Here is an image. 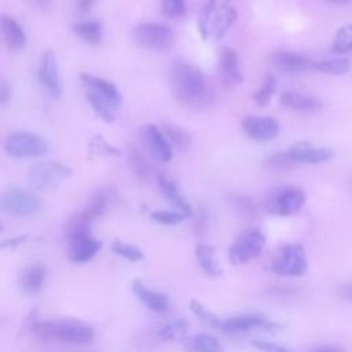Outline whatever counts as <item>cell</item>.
Listing matches in <instances>:
<instances>
[{"label": "cell", "instance_id": "cell-29", "mask_svg": "<svg viewBox=\"0 0 352 352\" xmlns=\"http://www.w3.org/2000/svg\"><path fill=\"white\" fill-rule=\"evenodd\" d=\"M188 329L190 323L183 318H177L161 326L158 329V337L164 341H177L187 336Z\"/></svg>", "mask_w": 352, "mask_h": 352}, {"label": "cell", "instance_id": "cell-26", "mask_svg": "<svg viewBox=\"0 0 352 352\" xmlns=\"http://www.w3.org/2000/svg\"><path fill=\"white\" fill-rule=\"evenodd\" d=\"M80 78H81V81L85 84L87 88L95 89V91H98V92H100V94L109 96V98H110L111 100H114L116 103L121 104V95H120V91L117 89V87H116L113 82H110V81H107V80H104V78H102V77H96V76H94V74H89V73H82V74L80 76Z\"/></svg>", "mask_w": 352, "mask_h": 352}, {"label": "cell", "instance_id": "cell-20", "mask_svg": "<svg viewBox=\"0 0 352 352\" xmlns=\"http://www.w3.org/2000/svg\"><path fill=\"white\" fill-rule=\"evenodd\" d=\"M271 63L275 69L283 73H298L312 67V62H309L305 56L289 51H276L271 56Z\"/></svg>", "mask_w": 352, "mask_h": 352}, {"label": "cell", "instance_id": "cell-12", "mask_svg": "<svg viewBox=\"0 0 352 352\" xmlns=\"http://www.w3.org/2000/svg\"><path fill=\"white\" fill-rule=\"evenodd\" d=\"M285 327V324L278 322H271L260 315H236L231 318L221 319L219 330L223 331H249L261 330L267 333H275Z\"/></svg>", "mask_w": 352, "mask_h": 352}, {"label": "cell", "instance_id": "cell-43", "mask_svg": "<svg viewBox=\"0 0 352 352\" xmlns=\"http://www.w3.org/2000/svg\"><path fill=\"white\" fill-rule=\"evenodd\" d=\"M28 239V236H16V238H11V239H6L1 242V248L3 249H14L22 243H25Z\"/></svg>", "mask_w": 352, "mask_h": 352}, {"label": "cell", "instance_id": "cell-11", "mask_svg": "<svg viewBox=\"0 0 352 352\" xmlns=\"http://www.w3.org/2000/svg\"><path fill=\"white\" fill-rule=\"evenodd\" d=\"M0 205L3 212L16 217H25L34 214L40 209V199L33 192L10 188L1 195Z\"/></svg>", "mask_w": 352, "mask_h": 352}, {"label": "cell", "instance_id": "cell-39", "mask_svg": "<svg viewBox=\"0 0 352 352\" xmlns=\"http://www.w3.org/2000/svg\"><path fill=\"white\" fill-rule=\"evenodd\" d=\"M129 162H131V166L133 169V172L142 177V179H146L150 173V168H148V164L144 161V158L142 157V154L135 148L132 147L131 151H129Z\"/></svg>", "mask_w": 352, "mask_h": 352}, {"label": "cell", "instance_id": "cell-15", "mask_svg": "<svg viewBox=\"0 0 352 352\" xmlns=\"http://www.w3.org/2000/svg\"><path fill=\"white\" fill-rule=\"evenodd\" d=\"M142 139L146 146V148L150 151L153 157H155L158 161L168 162L173 153L170 142L168 140L164 131H161L157 125L148 124L142 129Z\"/></svg>", "mask_w": 352, "mask_h": 352}, {"label": "cell", "instance_id": "cell-25", "mask_svg": "<svg viewBox=\"0 0 352 352\" xmlns=\"http://www.w3.org/2000/svg\"><path fill=\"white\" fill-rule=\"evenodd\" d=\"M195 258L201 267V270L209 276H220L223 274V268L216 260V250L212 245L198 243L195 246Z\"/></svg>", "mask_w": 352, "mask_h": 352}, {"label": "cell", "instance_id": "cell-27", "mask_svg": "<svg viewBox=\"0 0 352 352\" xmlns=\"http://www.w3.org/2000/svg\"><path fill=\"white\" fill-rule=\"evenodd\" d=\"M111 195L113 192L110 190H99L96 194L92 195V198L89 199V202L87 204V206L80 212L82 216H85L89 220H94L95 217L103 214L110 202H111Z\"/></svg>", "mask_w": 352, "mask_h": 352}, {"label": "cell", "instance_id": "cell-32", "mask_svg": "<svg viewBox=\"0 0 352 352\" xmlns=\"http://www.w3.org/2000/svg\"><path fill=\"white\" fill-rule=\"evenodd\" d=\"M312 69L326 73V74H345L349 70L348 59H327L312 62Z\"/></svg>", "mask_w": 352, "mask_h": 352}, {"label": "cell", "instance_id": "cell-8", "mask_svg": "<svg viewBox=\"0 0 352 352\" xmlns=\"http://www.w3.org/2000/svg\"><path fill=\"white\" fill-rule=\"evenodd\" d=\"M48 144L37 133L26 131H15L10 133L4 142V150L8 155L15 158L40 157L47 153Z\"/></svg>", "mask_w": 352, "mask_h": 352}, {"label": "cell", "instance_id": "cell-47", "mask_svg": "<svg viewBox=\"0 0 352 352\" xmlns=\"http://www.w3.org/2000/svg\"><path fill=\"white\" fill-rule=\"evenodd\" d=\"M311 352H344V351L337 348V346H320V348H316Z\"/></svg>", "mask_w": 352, "mask_h": 352}, {"label": "cell", "instance_id": "cell-34", "mask_svg": "<svg viewBox=\"0 0 352 352\" xmlns=\"http://www.w3.org/2000/svg\"><path fill=\"white\" fill-rule=\"evenodd\" d=\"M275 91H276V78H275V76L268 74V76L264 78L261 87H260V88L257 89V92L254 94V102H256V104H257L258 107H265V106L271 102V99H272Z\"/></svg>", "mask_w": 352, "mask_h": 352}, {"label": "cell", "instance_id": "cell-9", "mask_svg": "<svg viewBox=\"0 0 352 352\" xmlns=\"http://www.w3.org/2000/svg\"><path fill=\"white\" fill-rule=\"evenodd\" d=\"M133 41L146 50L164 51L172 47L175 34L170 28L161 23H140L133 29Z\"/></svg>", "mask_w": 352, "mask_h": 352}, {"label": "cell", "instance_id": "cell-33", "mask_svg": "<svg viewBox=\"0 0 352 352\" xmlns=\"http://www.w3.org/2000/svg\"><path fill=\"white\" fill-rule=\"evenodd\" d=\"M111 252L120 257H124L125 260L128 261H140L143 260L144 254L143 252L133 243H126V242H122V241H113L111 243Z\"/></svg>", "mask_w": 352, "mask_h": 352}, {"label": "cell", "instance_id": "cell-48", "mask_svg": "<svg viewBox=\"0 0 352 352\" xmlns=\"http://www.w3.org/2000/svg\"><path fill=\"white\" fill-rule=\"evenodd\" d=\"M331 3H336V4H341V3H348V1H352V0H329Z\"/></svg>", "mask_w": 352, "mask_h": 352}, {"label": "cell", "instance_id": "cell-23", "mask_svg": "<svg viewBox=\"0 0 352 352\" xmlns=\"http://www.w3.org/2000/svg\"><path fill=\"white\" fill-rule=\"evenodd\" d=\"M158 184H160L164 195L168 198L170 205L175 208V210L183 213L186 217L192 216V209H191L190 204L186 201V198L183 197L179 186L173 180H170L169 177H166L164 175H160L158 176Z\"/></svg>", "mask_w": 352, "mask_h": 352}, {"label": "cell", "instance_id": "cell-44", "mask_svg": "<svg viewBox=\"0 0 352 352\" xmlns=\"http://www.w3.org/2000/svg\"><path fill=\"white\" fill-rule=\"evenodd\" d=\"M338 294H340L342 298H345V300H348V301L352 302V282H348V283L341 285V286L338 287Z\"/></svg>", "mask_w": 352, "mask_h": 352}, {"label": "cell", "instance_id": "cell-30", "mask_svg": "<svg viewBox=\"0 0 352 352\" xmlns=\"http://www.w3.org/2000/svg\"><path fill=\"white\" fill-rule=\"evenodd\" d=\"M190 352H224L220 341L210 334H197L191 338L188 345Z\"/></svg>", "mask_w": 352, "mask_h": 352}, {"label": "cell", "instance_id": "cell-41", "mask_svg": "<svg viewBox=\"0 0 352 352\" xmlns=\"http://www.w3.org/2000/svg\"><path fill=\"white\" fill-rule=\"evenodd\" d=\"M91 150L96 154H102V155H110V157H117L120 155V151L110 146L102 136H96L92 142H91Z\"/></svg>", "mask_w": 352, "mask_h": 352}, {"label": "cell", "instance_id": "cell-5", "mask_svg": "<svg viewBox=\"0 0 352 352\" xmlns=\"http://www.w3.org/2000/svg\"><path fill=\"white\" fill-rule=\"evenodd\" d=\"M271 271L280 276H301L307 272L305 250L300 243L283 245L272 258Z\"/></svg>", "mask_w": 352, "mask_h": 352}, {"label": "cell", "instance_id": "cell-3", "mask_svg": "<svg viewBox=\"0 0 352 352\" xmlns=\"http://www.w3.org/2000/svg\"><path fill=\"white\" fill-rule=\"evenodd\" d=\"M236 10L231 0H206L198 16V30L204 40L221 38L235 23Z\"/></svg>", "mask_w": 352, "mask_h": 352}, {"label": "cell", "instance_id": "cell-1", "mask_svg": "<svg viewBox=\"0 0 352 352\" xmlns=\"http://www.w3.org/2000/svg\"><path fill=\"white\" fill-rule=\"evenodd\" d=\"M29 331L33 338L41 342H63L73 345H87L95 337L92 326L80 319L34 320Z\"/></svg>", "mask_w": 352, "mask_h": 352}, {"label": "cell", "instance_id": "cell-36", "mask_svg": "<svg viewBox=\"0 0 352 352\" xmlns=\"http://www.w3.org/2000/svg\"><path fill=\"white\" fill-rule=\"evenodd\" d=\"M333 51L337 54L352 51V23L338 29V32L334 36Z\"/></svg>", "mask_w": 352, "mask_h": 352}, {"label": "cell", "instance_id": "cell-14", "mask_svg": "<svg viewBox=\"0 0 352 352\" xmlns=\"http://www.w3.org/2000/svg\"><path fill=\"white\" fill-rule=\"evenodd\" d=\"M243 132L256 142H268L276 138L279 132V124L272 117L248 116L242 121Z\"/></svg>", "mask_w": 352, "mask_h": 352}, {"label": "cell", "instance_id": "cell-4", "mask_svg": "<svg viewBox=\"0 0 352 352\" xmlns=\"http://www.w3.org/2000/svg\"><path fill=\"white\" fill-rule=\"evenodd\" d=\"M91 220L84 219L81 214L73 216L66 224L67 256L73 263H88L102 249L103 243L94 238L91 234Z\"/></svg>", "mask_w": 352, "mask_h": 352}, {"label": "cell", "instance_id": "cell-24", "mask_svg": "<svg viewBox=\"0 0 352 352\" xmlns=\"http://www.w3.org/2000/svg\"><path fill=\"white\" fill-rule=\"evenodd\" d=\"M279 100L285 107L298 111H316L322 107V102L319 99L293 91L283 92Z\"/></svg>", "mask_w": 352, "mask_h": 352}, {"label": "cell", "instance_id": "cell-6", "mask_svg": "<svg viewBox=\"0 0 352 352\" xmlns=\"http://www.w3.org/2000/svg\"><path fill=\"white\" fill-rule=\"evenodd\" d=\"M265 235L258 228L243 231L228 249V258L234 265H243L256 258L265 246Z\"/></svg>", "mask_w": 352, "mask_h": 352}, {"label": "cell", "instance_id": "cell-21", "mask_svg": "<svg viewBox=\"0 0 352 352\" xmlns=\"http://www.w3.org/2000/svg\"><path fill=\"white\" fill-rule=\"evenodd\" d=\"M85 98L89 103V106L92 107V110L106 122H113L116 120L117 116V109H118V103H116L114 100H111L109 96L87 88V94Z\"/></svg>", "mask_w": 352, "mask_h": 352}, {"label": "cell", "instance_id": "cell-46", "mask_svg": "<svg viewBox=\"0 0 352 352\" xmlns=\"http://www.w3.org/2000/svg\"><path fill=\"white\" fill-rule=\"evenodd\" d=\"M94 1H95V0H78V8H80L81 11H88V10L92 7Z\"/></svg>", "mask_w": 352, "mask_h": 352}, {"label": "cell", "instance_id": "cell-17", "mask_svg": "<svg viewBox=\"0 0 352 352\" xmlns=\"http://www.w3.org/2000/svg\"><path fill=\"white\" fill-rule=\"evenodd\" d=\"M219 74L223 84L232 88L243 81V74L239 67V58L235 50L224 48L219 59Z\"/></svg>", "mask_w": 352, "mask_h": 352}, {"label": "cell", "instance_id": "cell-45", "mask_svg": "<svg viewBox=\"0 0 352 352\" xmlns=\"http://www.w3.org/2000/svg\"><path fill=\"white\" fill-rule=\"evenodd\" d=\"M10 96H11V89L8 88L6 81H1V85H0V102H1V104H6L10 99Z\"/></svg>", "mask_w": 352, "mask_h": 352}, {"label": "cell", "instance_id": "cell-40", "mask_svg": "<svg viewBox=\"0 0 352 352\" xmlns=\"http://www.w3.org/2000/svg\"><path fill=\"white\" fill-rule=\"evenodd\" d=\"M161 7L169 18H180L186 14V0H161Z\"/></svg>", "mask_w": 352, "mask_h": 352}, {"label": "cell", "instance_id": "cell-7", "mask_svg": "<svg viewBox=\"0 0 352 352\" xmlns=\"http://www.w3.org/2000/svg\"><path fill=\"white\" fill-rule=\"evenodd\" d=\"M305 204V192L296 186H283L272 190L267 199L265 208L276 216H292Z\"/></svg>", "mask_w": 352, "mask_h": 352}, {"label": "cell", "instance_id": "cell-19", "mask_svg": "<svg viewBox=\"0 0 352 352\" xmlns=\"http://www.w3.org/2000/svg\"><path fill=\"white\" fill-rule=\"evenodd\" d=\"M131 289L138 300L153 312H165L169 308V298L166 294L148 289L140 279H133Z\"/></svg>", "mask_w": 352, "mask_h": 352}, {"label": "cell", "instance_id": "cell-18", "mask_svg": "<svg viewBox=\"0 0 352 352\" xmlns=\"http://www.w3.org/2000/svg\"><path fill=\"white\" fill-rule=\"evenodd\" d=\"M289 153L296 162L305 164L326 162L334 155V151L330 147H316L309 142H298L293 144Z\"/></svg>", "mask_w": 352, "mask_h": 352}, {"label": "cell", "instance_id": "cell-16", "mask_svg": "<svg viewBox=\"0 0 352 352\" xmlns=\"http://www.w3.org/2000/svg\"><path fill=\"white\" fill-rule=\"evenodd\" d=\"M47 280V267L43 263H32L22 268L18 275V286L26 296L41 293Z\"/></svg>", "mask_w": 352, "mask_h": 352}, {"label": "cell", "instance_id": "cell-13", "mask_svg": "<svg viewBox=\"0 0 352 352\" xmlns=\"http://www.w3.org/2000/svg\"><path fill=\"white\" fill-rule=\"evenodd\" d=\"M38 80L41 85L52 95L60 96L63 92V84L58 69V62L55 54L51 50H47L38 63Z\"/></svg>", "mask_w": 352, "mask_h": 352}, {"label": "cell", "instance_id": "cell-31", "mask_svg": "<svg viewBox=\"0 0 352 352\" xmlns=\"http://www.w3.org/2000/svg\"><path fill=\"white\" fill-rule=\"evenodd\" d=\"M190 309L194 314V316H197L201 322H204L205 324L213 327V329H219L221 319L212 312L206 305H204L201 301L198 300H190Z\"/></svg>", "mask_w": 352, "mask_h": 352}, {"label": "cell", "instance_id": "cell-28", "mask_svg": "<svg viewBox=\"0 0 352 352\" xmlns=\"http://www.w3.org/2000/svg\"><path fill=\"white\" fill-rule=\"evenodd\" d=\"M73 32L87 44L98 45L103 37V29L98 21H82L73 25Z\"/></svg>", "mask_w": 352, "mask_h": 352}, {"label": "cell", "instance_id": "cell-10", "mask_svg": "<svg viewBox=\"0 0 352 352\" xmlns=\"http://www.w3.org/2000/svg\"><path fill=\"white\" fill-rule=\"evenodd\" d=\"M72 175V169L60 162L41 161L30 166L28 173L29 184L36 190H48Z\"/></svg>", "mask_w": 352, "mask_h": 352}, {"label": "cell", "instance_id": "cell-37", "mask_svg": "<svg viewBox=\"0 0 352 352\" xmlns=\"http://www.w3.org/2000/svg\"><path fill=\"white\" fill-rule=\"evenodd\" d=\"M294 164H297L289 151L274 153L265 158V165L272 170H286L290 169Z\"/></svg>", "mask_w": 352, "mask_h": 352}, {"label": "cell", "instance_id": "cell-42", "mask_svg": "<svg viewBox=\"0 0 352 352\" xmlns=\"http://www.w3.org/2000/svg\"><path fill=\"white\" fill-rule=\"evenodd\" d=\"M252 345L261 352H294L293 349H290L287 346H283V345H279L275 342H270V341H264V340H254V341H252Z\"/></svg>", "mask_w": 352, "mask_h": 352}, {"label": "cell", "instance_id": "cell-2", "mask_svg": "<svg viewBox=\"0 0 352 352\" xmlns=\"http://www.w3.org/2000/svg\"><path fill=\"white\" fill-rule=\"evenodd\" d=\"M170 85L175 98L184 104L199 103L208 96L202 70L188 60H176L172 65Z\"/></svg>", "mask_w": 352, "mask_h": 352}, {"label": "cell", "instance_id": "cell-35", "mask_svg": "<svg viewBox=\"0 0 352 352\" xmlns=\"http://www.w3.org/2000/svg\"><path fill=\"white\" fill-rule=\"evenodd\" d=\"M164 132H165L168 140H169L170 143H173L176 147L184 148V147H188L190 143H191V136H190V133H188L186 129H183V128H180V126H177V125L166 124V125L164 126Z\"/></svg>", "mask_w": 352, "mask_h": 352}, {"label": "cell", "instance_id": "cell-38", "mask_svg": "<svg viewBox=\"0 0 352 352\" xmlns=\"http://www.w3.org/2000/svg\"><path fill=\"white\" fill-rule=\"evenodd\" d=\"M151 220L164 226H175L182 223L186 216L177 210H155L150 214Z\"/></svg>", "mask_w": 352, "mask_h": 352}, {"label": "cell", "instance_id": "cell-22", "mask_svg": "<svg viewBox=\"0 0 352 352\" xmlns=\"http://www.w3.org/2000/svg\"><path fill=\"white\" fill-rule=\"evenodd\" d=\"M1 34L6 45L12 51H19L26 47V33L23 28L12 16H1Z\"/></svg>", "mask_w": 352, "mask_h": 352}]
</instances>
